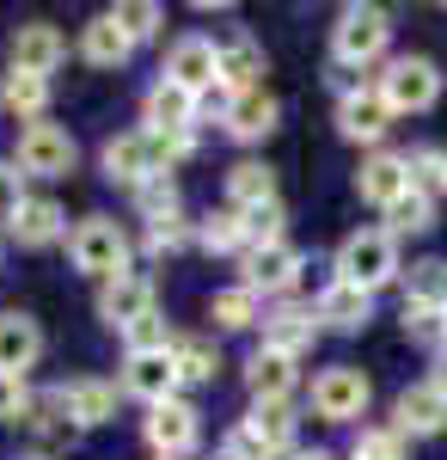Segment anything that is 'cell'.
<instances>
[{
    "label": "cell",
    "mask_w": 447,
    "mask_h": 460,
    "mask_svg": "<svg viewBox=\"0 0 447 460\" xmlns=\"http://www.w3.org/2000/svg\"><path fill=\"white\" fill-rule=\"evenodd\" d=\"M442 190H447V147H442Z\"/></svg>",
    "instance_id": "f6af8a7d"
},
{
    "label": "cell",
    "mask_w": 447,
    "mask_h": 460,
    "mask_svg": "<svg viewBox=\"0 0 447 460\" xmlns=\"http://www.w3.org/2000/svg\"><path fill=\"white\" fill-rule=\"evenodd\" d=\"M392 418H399V436H442L447 429V393L435 381H416V387L399 393V405H392Z\"/></svg>",
    "instance_id": "7c38bea8"
},
{
    "label": "cell",
    "mask_w": 447,
    "mask_h": 460,
    "mask_svg": "<svg viewBox=\"0 0 447 460\" xmlns=\"http://www.w3.org/2000/svg\"><path fill=\"white\" fill-rule=\"evenodd\" d=\"M13 166L19 178H68L74 172V136L62 123H25L19 129V147H13Z\"/></svg>",
    "instance_id": "8992f818"
},
{
    "label": "cell",
    "mask_w": 447,
    "mask_h": 460,
    "mask_svg": "<svg viewBox=\"0 0 447 460\" xmlns=\"http://www.w3.org/2000/svg\"><path fill=\"white\" fill-rule=\"evenodd\" d=\"M172 368H178V387H203V381H215L221 356L208 338H172Z\"/></svg>",
    "instance_id": "f546056e"
},
{
    "label": "cell",
    "mask_w": 447,
    "mask_h": 460,
    "mask_svg": "<svg viewBox=\"0 0 447 460\" xmlns=\"http://www.w3.org/2000/svg\"><path fill=\"white\" fill-rule=\"evenodd\" d=\"M68 62V37L56 31V25H43V19H31V25H19V37H13V68L19 74H37V80H49V74Z\"/></svg>",
    "instance_id": "8fae6325"
},
{
    "label": "cell",
    "mask_w": 447,
    "mask_h": 460,
    "mask_svg": "<svg viewBox=\"0 0 447 460\" xmlns=\"http://www.w3.org/2000/svg\"><path fill=\"white\" fill-rule=\"evenodd\" d=\"M123 393H136L147 405H160V399H172L178 393V368H172V350H147V356H129V368H123Z\"/></svg>",
    "instance_id": "603a6c76"
},
{
    "label": "cell",
    "mask_w": 447,
    "mask_h": 460,
    "mask_svg": "<svg viewBox=\"0 0 447 460\" xmlns=\"http://www.w3.org/2000/svg\"><path fill=\"white\" fill-rule=\"evenodd\" d=\"M337 129H344L349 142H380L392 129V111H386V99H380L374 86H355L344 105H337Z\"/></svg>",
    "instance_id": "44dd1931"
},
{
    "label": "cell",
    "mask_w": 447,
    "mask_h": 460,
    "mask_svg": "<svg viewBox=\"0 0 447 460\" xmlns=\"http://www.w3.org/2000/svg\"><path fill=\"white\" fill-rule=\"evenodd\" d=\"M405 307H429V314H447V264L442 258H423L405 277Z\"/></svg>",
    "instance_id": "f1b7e54d"
},
{
    "label": "cell",
    "mask_w": 447,
    "mask_h": 460,
    "mask_svg": "<svg viewBox=\"0 0 447 460\" xmlns=\"http://www.w3.org/2000/svg\"><path fill=\"white\" fill-rule=\"evenodd\" d=\"M240 264H245V288L251 295H282V288H294V277H301V252L288 246V240L282 246H251Z\"/></svg>",
    "instance_id": "4fadbf2b"
},
{
    "label": "cell",
    "mask_w": 447,
    "mask_h": 460,
    "mask_svg": "<svg viewBox=\"0 0 447 460\" xmlns=\"http://www.w3.org/2000/svg\"><path fill=\"white\" fill-rule=\"evenodd\" d=\"M197 147V136H153V129H129V136H110L104 142V178L110 184H153V178H166Z\"/></svg>",
    "instance_id": "6da1fadb"
},
{
    "label": "cell",
    "mask_w": 447,
    "mask_h": 460,
    "mask_svg": "<svg viewBox=\"0 0 447 460\" xmlns=\"http://www.w3.org/2000/svg\"><path fill=\"white\" fill-rule=\"evenodd\" d=\"M276 117H282L276 99L264 93V86H251V93H233V105L221 111V129H227L233 142H264V136L276 129Z\"/></svg>",
    "instance_id": "ac0fdd59"
},
{
    "label": "cell",
    "mask_w": 447,
    "mask_h": 460,
    "mask_svg": "<svg viewBox=\"0 0 447 460\" xmlns=\"http://www.w3.org/2000/svg\"><path fill=\"white\" fill-rule=\"evenodd\" d=\"M386 43H392V19L380 6H344L337 13V31H331L337 68H368V62L386 56Z\"/></svg>",
    "instance_id": "5b68a950"
},
{
    "label": "cell",
    "mask_w": 447,
    "mask_h": 460,
    "mask_svg": "<svg viewBox=\"0 0 447 460\" xmlns=\"http://www.w3.org/2000/svg\"><path fill=\"white\" fill-rule=\"evenodd\" d=\"M141 436H147V448L160 460H178L197 448V436H203V424H197V405L190 399H160V405H147V424H141Z\"/></svg>",
    "instance_id": "ba28073f"
},
{
    "label": "cell",
    "mask_w": 447,
    "mask_h": 460,
    "mask_svg": "<svg viewBox=\"0 0 447 460\" xmlns=\"http://www.w3.org/2000/svg\"><path fill=\"white\" fill-rule=\"evenodd\" d=\"M197 246L203 252H221V258H227V252H240L245 258V227H240V209H215L203 221V227H197Z\"/></svg>",
    "instance_id": "d6a6232c"
},
{
    "label": "cell",
    "mask_w": 447,
    "mask_h": 460,
    "mask_svg": "<svg viewBox=\"0 0 447 460\" xmlns=\"http://www.w3.org/2000/svg\"><path fill=\"white\" fill-rule=\"evenodd\" d=\"M0 105L13 111L19 123H43V111H49V80L6 68V80H0Z\"/></svg>",
    "instance_id": "484cf974"
},
{
    "label": "cell",
    "mask_w": 447,
    "mask_h": 460,
    "mask_svg": "<svg viewBox=\"0 0 447 460\" xmlns=\"http://www.w3.org/2000/svg\"><path fill=\"white\" fill-rule=\"evenodd\" d=\"M123 338H129V356H147V350H172V332H166V319H160V307H153L147 319H136V325H129Z\"/></svg>",
    "instance_id": "74e56055"
},
{
    "label": "cell",
    "mask_w": 447,
    "mask_h": 460,
    "mask_svg": "<svg viewBox=\"0 0 447 460\" xmlns=\"http://www.w3.org/2000/svg\"><path fill=\"white\" fill-rule=\"evenodd\" d=\"M349 460H405V436L399 429H362Z\"/></svg>",
    "instance_id": "8d00e7d4"
},
{
    "label": "cell",
    "mask_w": 447,
    "mask_h": 460,
    "mask_svg": "<svg viewBox=\"0 0 447 460\" xmlns=\"http://www.w3.org/2000/svg\"><path fill=\"white\" fill-rule=\"evenodd\" d=\"M56 399H62L68 424H80V429L110 424V418H117V387H110V381H99V375H80V381H68Z\"/></svg>",
    "instance_id": "9a60e30c"
},
{
    "label": "cell",
    "mask_w": 447,
    "mask_h": 460,
    "mask_svg": "<svg viewBox=\"0 0 447 460\" xmlns=\"http://www.w3.org/2000/svg\"><path fill=\"white\" fill-rule=\"evenodd\" d=\"M153 314V283L141 277V270H123V277H110L99 288V319L104 325H117V332H129L136 319Z\"/></svg>",
    "instance_id": "30bf717a"
},
{
    "label": "cell",
    "mask_w": 447,
    "mask_h": 460,
    "mask_svg": "<svg viewBox=\"0 0 447 460\" xmlns=\"http://www.w3.org/2000/svg\"><path fill=\"white\" fill-rule=\"evenodd\" d=\"M405 264H399V240L386 227H355L344 246H337V283L349 288H368L374 295L380 283H392Z\"/></svg>",
    "instance_id": "7a4b0ae2"
},
{
    "label": "cell",
    "mask_w": 447,
    "mask_h": 460,
    "mask_svg": "<svg viewBox=\"0 0 447 460\" xmlns=\"http://www.w3.org/2000/svg\"><path fill=\"white\" fill-rule=\"evenodd\" d=\"M258 203H276V172L264 160H240L227 172V209H258Z\"/></svg>",
    "instance_id": "4316f807"
},
{
    "label": "cell",
    "mask_w": 447,
    "mask_h": 460,
    "mask_svg": "<svg viewBox=\"0 0 447 460\" xmlns=\"http://www.w3.org/2000/svg\"><path fill=\"white\" fill-rule=\"evenodd\" d=\"M68 258H74V270L110 283V277L129 270V234L110 215H86V221H74V234H68Z\"/></svg>",
    "instance_id": "3957f363"
},
{
    "label": "cell",
    "mask_w": 447,
    "mask_h": 460,
    "mask_svg": "<svg viewBox=\"0 0 447 460\" xmlns=\"http://www.w3.org/2000/svg\"><path fill=\"white\" fill-rule=\"evenodd\" d=\"M184 246H190V221H184L178 209L147 221V252H184Z\"/></svg>",
    "instance_id": "d590c367"
},
{
    "label": "cell",
    "mask_w": 447,
    "mask_h": 460,
    "mask_svg": "<svg viewBox=\"0 0 447 460\" xmlns=\"http://www.w3.org/2000/svg\"><path fill=\"white\" fill-rule=\"evenodd\" d=\"M215 62H221V86H227V93H251L258 74H264V49H258L251 31H227L215 43Z\"/></svg>",
    "instance_id": "e0dca14e"
},
{
    "label": "cell",
    "mask_w": 447,
    "mask_h": 460,
    "mask_svg": "<svg viewBox=\"0 0 447 460\" xmlns=\"http://www.w3.org/2000/svg\"><path fill=\"white\" fill-rule=\"evenodd\" d=\"M136 203H141V215H147V221H153V215H166V209H178L172 178H153V184H141V190H136Z\"/></svg>",
    "instance_id": "f35d334b"
},
{
    "label": "cell",
    "mask_w": 447,
    "mask_h": 460,
    "mask_svg": "<svg viewBox=\"0 0 447 460\" xmlns=\"http://www.w3.org/2000/svg\"><path fill=\"white\" fill-rule=\"evenodd\" d=\"M208 319L221 325V332H245V325H258V295L251 288H221L215 301H208Z\"/></svg>",
    "instance_id": "1f68e13d"
},
{
    "label": "cell",
    "mask_w": 447,
    "mask_h": 460,
    "mask_svg": "<svg viewBox=\"0 0 447 460\" xmlns=\"http://www.w3.org/2000/svg\"><path fill=\"white\" fill-rule=\"evenodd\" d=\"M312 338H319V319L301 314V307H288V314H276L270 325H264V350H282L301 362V350H312Z\"/></svg>",
    "instance_id": "83f0119b"
},
{
    "label": "cell",
    "mask_w": 447,
    "mask_h": 460,
    "mask_svg": "<svg viewBox=\"0 0 447 460\" xmlns=\"http://www.w3.org/2000/svg\"><path fill=\"white\" fill-rule=\"evenodd\" d=\"M166 80L172 86H184L190 99H203L208 86L221 80V62H215V37H203V31H184L166 49Z\"/></svg>",
    "instance_id": "9c48e42d"
},
{
    "label": "cell",
    "mask_w": 447,
    "mask_h": 460,
    "mask_svg": "<svg viewBox=\"0 0 447 460\" xmlns=\"http://www.w3.org/2000/svg\"><path fill=\"white\" fill-rule=\"evenodd\" d=\"M129 49H136V43L117 31V19H110V13H99V19L80 31V56H86L92 68H123V62H129Z\"/></svg>",
    "instance_id": "d4e9b609"
},
{
    "label": "cell",
    "mask_w": 447,
    "mask_h": 460,
    "mask_svg": "<svg viewBox=\"0 0 447 460\" xmlns=\"http://www.w3.org/2000/svg\"><path fill=\"white\" fill-rule=\"evenodd\" d=\"M423 227H435V197H423L411 184L399 203H386V234L399 240V234H423Z\"/></svg>",
    "instance_id": "4dcf8cb0"
},
{
    "label": "cell",
    "mask_w": 447,
    "mask_h": 460,
    "mask_svg": "<svg viewBox=\"0 0 447 460\" xmlns=\"http://www.w3.org/2000/svg\"><path fill=\"white\" fill-rule=\"evenodd\" d=\"M294 460H337V455H325V448H312V455H294Z\"/></svg>",
    "instance_id": "ee69618b"
},
{
    "label": "cell",
    "mask_w": 447,
    "mask_h": 460,
    "mask_svg": "<svg viewBox=\"0 0 447 460\" xmlns=\"http://www.w3.org/2000/svg\"><path fill=\"white\" fill-rule=\"evenodd\" d=\"M355 190L368 197V203H399L405 190H411V166H405V154H374L362 172H355Z\"/></svg>",
    "instance_id": "cb8c5ba5"
},
{
    "label": "cell",
    "mask_w": 447,
    "mask_h": 460,
    "mask_svg": "<svg viewBox=\"0 0 447 460\" xmlns=\"http://www.w3.org/2000/svg\"><path fill=\"white\" fill-rule=\"evenodd\" d=\"M294 356L282 350H258L251 356V368H245V387H251V405H288V393H294Z\"/></svg>",
    "instance_id": "ffe728a7"
},
{
    "label": "cell",
    "mask_w": 447,
    "mask_h": 460,
    "mask_svg": "<svg viewBox=\"0 0 447 460\" xmlns=\"http://www.w3.org/2000/svg\"><path fill=\"white\" fill-rule=\"evenodd\" d=\"M374 93L386 99L392 117H416V111H429L442 99V68H435L429 56H392L386 74L374 80Z\"/></svg>",
    "instance_id": "277c9868"
},
{
    "label": "cell",
    "mask_w": 447,
    "mask_h": 460,
    "mask_svg": "<svg viewBox=\"0 0 447 460\" xmlns=\"http://www.w3.org/2000/svg\"><path fill=\"white\" fill-rule=\"evenodd\" d=\"M110 19H117V31L129 37V43H141V37H153L166 25V13L153 0H123V6H110Z\"/></svg>",
    "instance_id": "e575fe53"
},
{
    "label": "cell",
    "mask_w": 447,
    "mask_h": 460,
    "mask_svg": "<svg viewBox=\"0 0 447 460\" xmlns=\"http://www.w3.org/2000/svg\"><path fill=\"white\" fill-rule=\"evenodd\" d=\"M240 227H245V252L251 246H282L288 215H282V203H258V209H240Z\"/></svg>",
    "instance_id": "836d02e7"
},
{
    "label": "cell",
    "mask_w": 447,
    "mask_h": 460,
    "mask_svg": "<svg viewBox=\"0 0 447 460\" xmlns=\"http://www.w3.org/2000/svg\"><path fill=\"white\" fill-rule=\"evenodd\" d=\"M405 332H411L416 344H442V338H447L442 314H429V307H405Z\"/></svg>",
    "instance_id": "ab89813d"
},
{
    "label": "cell",
    "mask_w": 447,
    "mask_h": 460,
    "mask_svg": "<svg viewBox=\"0 0 447 460\" xmlns=\"http://www.w3.org/2000/svg\"><path fill=\"white\" fill-rule=\"evenodd\" d=\"M312 319L331 325V332H362L374 319V295L368 288H349V283H325L319 301H312Z\"/></svg>",
    "instance_id": "5bb4252c"
},
{
    "label": "cell",
    "mask_w": 447,
    "mask_h": 460,
    "mask_svg": "<svg viewBox=\"0 0 447 460\" xmlns=\"http://www.w3.org/2000/svg\"><path fill=\"white\" fill-rule=\"evenodd\" d=\"M429 381H435V387H442V393H447V350H442V356H435V375H429Z\"/></svg>",
    "instance_id": "7bdbcfd3"
},
{
    "label": "cell",
    "mask_w": 447,
    "mask_h": 460,
    "mask_svg": "<svg viewBox=\"0 0 447 460\" xmlns=\"http://www.w3.org/2000/svg\"><path fill=\"white\" fill-rule=\"evenodd\" d=\"M19 203H25V178H19V166H13V160H0V221H13V215H19Z\"/></svg>",
    "instance_id": "60d3db41"
},
{
    "label": "cell",
    "mask_w": 447,
    "mask_h": 460,
    "mask_svg": "<svg viewBox=\"0 0 447 460\" xmlns=\"http://www.w3.org/2000/svg\"><path fill=\"white\" fill-rule=\"evenodd\" d=\"M141 117H147V129L153 136H190V123L203 117V105L184 93V86H172V80H160L153 93H147V105H141Z\"/></svg>",
    "instance_id": "2e32d148"
},
{
    "label": "cell",
    "mask_w": 447,
    "mask_h": 460,
    "mask_svg": "<svg viewBox=\"0 0 447 460\" xmlns=\"http://www.w3.org/2000/svg\"><path fill=\"white\" fill-rule=\"evenodd\" d=\"M368 399H374L368 375H362V368H349V362L325 368V375L312 381V411H319L325 424H355V418L368 411Z\"/></svg>",
    "instance_id": "52a82bcc"
},
{
    "label": "cell",
    "mask_w": 447,
    "mask_h": 460,
    "mask_svg": "<svg viewBox=\"0 0 447 460\" xmlns=\"http://www.w3.org/2000/svg\"><path fill=\"white\" fill-rule=\"evenodd\" d=\"M25 405H31L25 381H19V375H0V424H6V418H19Z\"/></svg>",
    "instance_id": "b9f144b4"
},
{
    "label": "cell",
    "mask_w": 447,
    "mask_h": 460,
    "mask_svg": "<svg viewBox=\"0 0 447 460\" xmlns=\"http://www.w3.org/2000/svg\"><path fill=\"white\" fill-rule=\"evenodd\" d=\"M43 356V325L31 314H0V375H19Z\"/></svg>",
    "instance_id": "d6986e66"
},
{
    "label": "cell",
    "mask_w": 447,
    "mask_h": 460,
    "mask_svg": "<svg viewBox=\"0 0 447 460\" xmlns=\"http://www.w3.org/2000/svg\"><path fill=\"white\" fill-rule=\"evenodd\" d=\"M442 325H447V314H442Z\"/></svg>",
    "instance_id": "bcb514c9"
},
{
    "label": "cell",
    "mask_w": 447,
    "mask_h": 460,
    "mask_svg": "<svg viewBox=\"0 0 447 460\" xmlns=\"http://www.w3.org/2000/svg\"><path fill=\"white\" fill-rule=\"evenodd\" d=\"M6 227H13V240H19V246L37 252V246H56V240L68 234V215H62V203H49V197H25L19 215H13Z\"/></svg>",
    "instance_id": "7402d4cb"
}]
</instances>
